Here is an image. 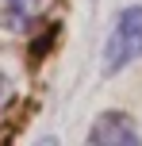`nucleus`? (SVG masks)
<instances>
[{"instance_id": "obj_1", "label": "nucleus", "mask_w": 142, "mask_h": 146, "mask_svg": "<svg viewBox=\"0 0 142 146\" xmlns=\"http://www.w3.org/2000/svg\"><path fill=\"white\" fill-rule=\"evenodd\" d=\"M142 58V4H127L115 12L112 31L104 38V73L115 77Z\"/></svg>"}, {"instance_id": "obj_2", "label": "nucleus", "mask_w": 142, "mask_h": 146, "mask_svg": "<svg viewBox=\"0 0 142 146\" xmlns=\"http://www.w3.org/2000/svg\"><path fill=\"white\" fill-rule=\"evenodd\" d=\"M85 139L96 142V146H138L142 135H138V123L127 111H100L89 123V135Z\"/></svg>"}, {"instance_id": "obj_3", "label": "nucleus", "mask_w": 142, "mask_h": 146, "mask_svg": "<svg viewBox=\"0 0 142 146\" xmlns=\"http://www.w3.org/2000/svg\"><path fill=\"white\" fill-rule=\"evenodd\" d=\"M54 0H0V23L12 31H27L50 12Z\"/></svg>"}, {"instance_id": "obj_4", "label": "nucleus", "mask_w": 142, "mask_h": 146, "mask_svg": "<svg viewBox=\"0 0 142 146\" xmlns=\"http://www.w3.org/2000/svg\"><path fill=\"white\" fill-rule=\"evenodd\" d=\"M8 100H12V81L0 73V115H4V108H8Z\"/></svg>"}]
</instances>
